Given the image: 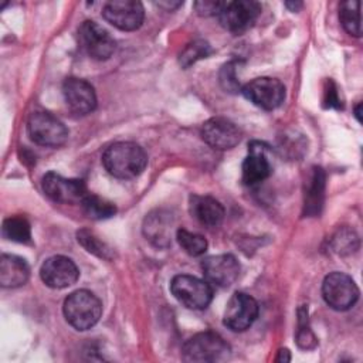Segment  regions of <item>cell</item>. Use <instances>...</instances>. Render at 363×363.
Instances as JSON below:
<instances>
[{
  "instance_id": "26",
  "label": "cell",
  "mask_w": 363,
  "mask_h": 363,
  "mask_svg": "<svg viewBox=\"0 0 363 363\" xmlns=\"http://www.w3.org/2000/svg\"><path fill=\"white\" fill-rule=\"evenodd\" d=\"M213 52L211 45L204 40H194L189 43L179 55V62L183 68H189L199 60L207 58Z\"/></svg>"
},
{
  "instance_id": "8",
  "label": "cell",
  "mask_w": 363,
  "mask_h": 363,
  "mask_svg": "<svg viewBox=\"0 0 363 363\" xmlns=\"http://www.w3.org/2000/svg\"><path fill=\"white\" fill-rule=\"evenodd\" d=\"M261 13V4L254 0H235V1H224L220 13L218 21L220 24L235 34H240L248 30Z\"/></svg>"
},
{
  "instance_id": "14",
  "label": "cell",
  "mask_w": 363,
  "mask_h": 363,
  "mask_svg": "<svg viewBox=\"0 0 363 363\" xmlns=\"http://www.w3.org/2000/svg\"><path fill=\"white\" fill-rule=\"evenodd\" d=\"M40 277L47 286L62 289L77 282L79 271L71 258L64 255H52L43 262Z\"/></svg>"
},
{
  "instance_id": "5",
  "label": "cell",
  "mask_w": 363,
  "mask_h": 363,
  "mask_svg": "<svg viewBox=\"0 0 363 363\" xmlns=\"http://www.w3.org/2000/svg\"><path fill=\"white\" fill-rule=\"evenodd\" d=\"M170 291L189 309H204L213 299L211 285L193 275H176L170 282Z\"/></svg>"
},
{
  "instance_id": "20",
  "label": "cell",
  "mask_w": 363,
  "mask_h": 363,
  "mask_svg": "<svg viewBox=\"0 0 363 363\" xmlns=\"http://www.w3.org/2000/svg\"><path fill=\"white\" fill-rule=\"evenodd\" d=\"M30 268L27 262L11 254H3L0 259V285L3 288H17L28 281Z\"/></svg>"
},
{
  "instance_id": "30",
  "label": "cell",
  "mask_w": 363,
  "mask_h": 363,
  "mask_svg": "<svg viewBox=\"0 0 363 363\" xmlns=\"http://www.w3.org/2000/svg\"><path fill=\"white\" fill-rule=\"evenodd\" d=\"M237 61H230L223 65L220 71V84L225 92H238L240 91V81L237 77Z\"/></svg>"
},
{
  "instance_id": "15",
  "label": "cell",
  "mask_w": 363,
  "mask_h": 363,
  "mask_svg": "<svg viewBox=\"0 0 363 363\" xmlns=\"http://www.w3.org/2000/svg\"><path fill=\"white\" fill-rule=\"evenodd\" d=\"M201 271L210 285L227 288L238 278L240 264L231 254L211 255L203 259Z\"/></svg>"
},
{
  "instance_id": "24",
  "label": "cell",
  "mask_w": 363,
  "mask_h": 363,
  "mask_svg": "<svg viewBox=\"0 0 363 363\" xmlns=\"http://www.w3.org/2000/svg\"><path fill=\"white\" fill-rule=\"evenodd\" d=\"M4 238L21 244H28L31 241V227L24 217H9L3 223Z\"/></svg>"
},
{
  "instance_id": "33",
  "label": "cell",
  "mask_w": 363,
  "mask_h": 363,
  "mask_svg": "<svg viewBox=\"0 0 363 363\" xmlns=\"http://www.w3.org/2000/svg\"><path fill=\"white\" fill-rule=\"evenodd\" d=\"M159 7H163V9H166V10H174V9H177V7H180L182 4H183V1H169V0H163V1H157L156 3Z\"/></svg>"
},
{
  "instance_id": "29",
  "label": "cell",
  "mask_w": 363,
  "mask_h": 363,
  "mask_svg": "<svg viewBox=\"0 0 363 363\" xmlns=\"http://www.w3.org/2000/svg\"><path fill=\"white\" fill-rule=\"evenodd\" d=\"M298 315H299V322H298V332H296V343L302 349H312L316 346V337L309 328L306 312L302 315V311L299 309Z\"/></svg>"
},
{
  "instance_id": "19",
  "label": "cell",
  "mask_w": 363,
  "mask_h": 363,
  "mask_svg": "<svg viewBox=\"0 0 363 363\" xmlns=\"http://www.w3.org/2000/svg\"><path fill=\"white\" fill-rule=\"evenodd\" d=\"M189 208L191 216L206 227H218L225 216L223 204L211 196H190Z\"/></svg>"
},
{
  "instance_id": "32",
  "label": "cell",
  "mask_w": 363,
  "mask_h": 363,
  "mask_svg": "<svg viewBox=\"0 0 363 363\" xmlns=\"http://www.w3.org/2000/svg\"><path fill=\"white\" fill-rule=\"evenodd\" d=\"M326 108H340V98L337 95V88L333 84V81H328V88L325 89V99H323Z\"/></svg>"
},
{
  "instance_id": "25",
  "label": "cell",
  "mask_w": 363,
  "mask_h": 363,
  "mask_svg": "<svg viewBox=\"0 0 363 363\" xmlns=\"http://www.w3.org/2000/svg\"><path fill=\"white\" fill-rule=\"evenodd\" d=\"M176 238H177V242L182 247V250L191 257L203 255L207 250L206 238L200 234L187 231L186 228H179L176 231Z\"/></svg>"
},
{
  "instance_id": "2",
  "label": "cell",
  "mask_w": 363,
  "mask_h": 363,
  "mask_svg": "<svg viewBox=\"0 0 363 363\" xmlns=\"http://www.w3.org/2000/svg\"><path fill=\"white\" fill-rule=\"evenodd\" d=\"M62 312L74 329L88 330L98 323L102 315V303L91 291L78 289L65 298Z\"/></svg>"
},
{
  "instance_id": "31",
  "label": "cell",
  "mask_w": 363,
  "mask_h": 363,
  "mask_svg": "<svg viewBox=\"0 0 363 363\" xmlns=\"http://www.w3.org/2000/svg\"><path fill=\"white\" fill-rule=\"evenodd\" d=\"M224 1H217V0H200V1H194L193 7L196 10V13L199 16H218L221 7H223Z\"/></svg>"
},
{
  "instance_id": "11",
  "label": "cell",
  "mask_w": 363,
  "mask_h": 363,
  "mask_svg": "<svg viewBox=\"0 0 363 363\" xmlns=\"http://www.w3.org/2000/svg\"><path fill=\"white\" fill-rule=\"evenodd\" d=\"M258 316L257 301L244 292H235L227 302L223 323L233 332L248 329Z\"/></svg>"
},
{
  "instance_id": "1",
  "label": "cell",
  "mask_w": 363,
  "mask_h": 363,
  "mask_svg": "<svg viewBox=\"0 0 363 363\" xmlns=\"http://www.w3.org/2000/svg\"><path fill=\"white\" fill-rule=\"evenodd\" d=\"M104 167L116 179H133L139 176L146 164L145 150L135 142H116L102 155Z\"/></svg>"
},
{
  "instance_id": "12",
  "label": "cell",
  "mask_w": 363,
  "mask_h": 363,
  "mask_svg": "<svg viewBox=\"0 0 363 363\" xmlns=\"http://www.w3.org/2000/svg\"><path fill=\"white\" fill-rule=\"evenodd\" d=\"M104 18L122 31L139 28L145 18V10L136 0H111L102 9Z\"/></svg>"
},
{
  "instance_id": "10",
  "label": "cell",
  "mask_w": 363,
  "mask_h": 363,
  "mask_svg": "<svg viewBox=\"0 0 363 363\" xmlns=\"http://www.w3.org/2000/svg\"><path fill=\"white\" fill-rule=\"evenodd\" d=\"M43 191L54 201L72 204L79 203L88 194L86 186L81 179H67L55 172H48L43 176Z\"/></svg>"
},
{
  "instance_id": "18",
  "label": "cell",
  "mask_w": 363,
  "mask_h": 363,
  "mask_svg": "<svg viewBox=\"0 0 363 363\" xmlns=\"http://www.w3.org/2000/svg\"><path fill=\"white\" fill-rule=\"evenodd\" d=\"M174 220L169 211L156 210L146 216L143 223V234L156 247H167L172 241V230Z\"/></svg>"
},
{
  "instance_id": "21",
  "label": "cell",
  "mask_w": 363,
  "mask_h": 363,
  "mask_svg": "<svg viewBox=\"0 0 363 363\" xmlns=\"http://www.w3.org/2000/svg\"><path fill=\"white\" fill-rule=\"evenodd\" d=\"M325 191V173L320 167H313L305 193V213L316 216L320 211Z\"/></svg>"
},
{
  "instance_id": "35",
  "label": "cell",
  "mask_w": 363,
  "mask_h": 363,
  "mask_svg": "<svg viewBox=\"0 0 363 363\" xmlns=\"http://www.w3.org/2000/svg\"><path fill=\"white\" fill-rule=\"evenodd\" d=\"M285 6H286L288 9H291L292 11H298V10L302 7V3H301V1H296V3L288 1V3H285Z\"/></svg>"
},
{
  "instance_id": "34",
  "label": "cell",
  "mask_w": 363,
  "mask_h": 363,
  "mask_svg": "<svg viewBox=\"0 0 363 363\" xmlns=\"http://www.w3.org/2000/svg\"><path fill=\"white\" fill-rule=\"evenodd\" d=\"M277 362H289L291 360V356H289V350L288 349H281L278 352V356L275 359Z\"/></svg>"
},
{
  "instance_id": "4",
  "label": "cell",
  "mask_w": 363,
  "mask_h": 363,
  "mask_svg": "<svg viewBox=\"0 0 363 363\" xmlns=\"http://www.w3.org/2000/svg\"><path fill=\"white\" fill-rule=\"evenodd\" d=\"M27 132L30 139L41 146L58 147L68 139L67 126L57 116L45 111H34L30 113Z\"/></svg>"
},
{
  "instance_id": "13",
  "label": "cell",
  "mask_w": 363,
  "mask_h": 363,
  "mask_svg": "<svg viewBox=\"0 0 363 363\" xmlns=\"http://www.w3.org/2000/svg\"><path fill=\"white\" fill-rule=\"evenodd\" d=\"M201 138L213 149L228 150L240 143L241 130L230 119L214 116L203 123Z\"/></svg>"
},
{
  "instance_id": "16",
  "label": "cell",
  "mask_w": 363,
  "mask_h": 363,
  "mask_svg": "<svg viewBox=\"0 0 363 363\" xmlns=\"http://www.w3.org/2000/svg\"><path fill=\"white\" fill-rule=\"evenodd\" d=\"M62 95L67 106L77 115H88L96 108V94L85 79L67 78L62 84Z\"/></svg>"
},
{
  "instance_id": "3",
  "label": "cell",
  "mask_w": 363,
  "mask_h": 363,
  "mask_svg": "<svg viewBox=\"0 0 363 363\" xmlns=\"http://www.w3.org/2000/svg\"><path fill=\"white\" fill-rule=\"evenodd\" d=\"M182 354L186 362L216 363L225 362L231 354V347L218 333L206 330L187 339Z\"/></svg>"
},
{
  "instance_id": "23",
  "label": "cell",
  "mask_w": 363,
  "mask_h": 363,
  "mask_svg": "<svg viewBox=\"0 0 363 363\" xmlns=\"http://www.w3.org/2000/svg\"><path fill=\"white\" fill-rule=\"evenodd\" d=\"M339 20L343 28L353 37L362 35L360 24V3L357 0H347L339 6Z\"/></svg>"
},
{
  "instance_id": "6",
  "label": "cell",
  "mask_w": 363,
  "mask_h": 363,
  "mask_svg": "<svg viewBox=\"0 0 363 363\" xmlns=\"http://www.w3.org/2000/svg\"><path fill=\"white\" fill-rule=\"evenodd\" d=\"M322 296L335 311H347L359 299L356 282L343 272H330L322 284Z\"/></svg>"
},
{
  "instance_id": "22",
  "label": "cell",
  "mask_w": 363,
  "mask_h": 363,
  "mask_svg": "<svg viewBox=\"0 0 363 363\" xmlns=\"http://www.w3.org/2000/svg\"><path fill=\"white\" fill-rule=\"evenodd\" d=\"M81 206L85 216L92 220H105L115 216L116 213V207L113 203L91 193L85 196V199L81 201Z\"/></svg>"
},
{
  "instance_id": "17",
  "label": "cell",
  "mask_w": 363,
  "mask_h": 363,
  "mask_svg": "<svg viewBox=\"0 0 363 363\" xmlns=\"http://www.w3.org/2000/svg\"><path fill=\"white\" fill-rule=\"evenodd\" d=\"M242 182L247 186H254L264 182L272 173V166L267 157V146L261 142H251L248 155L242 162Z\"/></svg>"
},
{
  "instance_id": "27",
  "label": "cell",
  "mask_w": 363,
  "mask_h": 363,
  "mask_svg": "<svg viewBox=\"0 0 363 363\" xmlns=\"http://www.w3.org/2000/svg\"><path fill=\"white\" fill-rule=\"evenodd\" d=\"M77 238H78V242L88 252H92L101 258H106V259L111 258V248L104 241H101L92 231L82 228L77 233Z\"/></svg>"
},
{
  "instance_id": "7",
  "label": "cell",
  "mask_w": 363,
  "mask_h": 363,
  "mask_svg": "<svg viewBox=\"0 0 363 363\" xmlns=\"http://www.w3.org/2000/svg\"><path fill=\"white\" fill-rule=\"evenodd\" d=\"M241 92L250 102L265 111L277 109L285 99L284 84L271 77L254 78L241 88Z\"/></svg>"
},
{
  "instance_id": "28",
  "label": "cell",
  "mask_w": 363,
  "mask_h": 363,
  "mask_svg": "<svg viewBox=\"0 0 363 363\" xmlns=\"http://www.w3.org/2000/svg\"><path fill=\"white\" fill-rule=\"evenodd\" d=\"M332 245L337 254H342V255L350 254L357 250L359 237L356 235V233L353 230L342 228L335 234V237L332 240Z\"/></svg>"
},
{
  "instance_id": "36",
  "label": "cell",
  "mask_w": 363,
  "mask_h": 363,
  "mask_svg": "<svg viewBox=\"0 0 363 363\" xmlns=\"http://www.w3.org/2000/svg\"><path fill=\"white\" fill-rule=\"evenodd\" d=\"M360 108H362V104H359V105L356 106V109H354V116L357 118L359 122H362V118H360Z\"/></svg>"
},
{
  "instance_id": "9",
  "label": "cell",
  "mask_w": 363,
  "mask_h": 363,
  "mask_svg": "<svg viewBox=\"0 0 363 363\" xmlns=\"http://www.w3.org/2000/svg\"><path fill=\"white\" fill-rule=\"evenodd\" d=\"M78 40L82 50L94 60H108L115 51V40L98 23L84 21L78 28Z\"/></svg>"
}]
</instances>
